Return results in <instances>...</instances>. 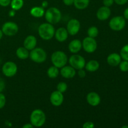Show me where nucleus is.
Instances as JSON below:
<instances>
[{
	"label": "nucleus",
	"instance_id": "obj_1",
	"mask_svg": "<svg viewBox=\"0 0 128 128\" xmlns=\"http://www.w3.org/2000/svg\"><path fill=\"white\" fill-rule=\"evenodd\" d=\"M38 33L40 38L43 40H50L54 37L55 34V29L53 24L45 22L40 25L38 28Z\"/></svg>",
	"mask_w": 128,
	"mask_h": 128
},
{
	"label": "nucleus",
	"instance_id": "obj_2",
	"mask_svg": "<svg viewBox=\"0 0 128 128\" xmlns=\"http://www.w3.org/2000/svg\"><path fill=\"white\" fill-rule=\"evenodd\" d=\"M46 117L44 112L41 110L36 109L32 111L30 116V122L34 127L40 128L43 126L46 122Z\"/></svg>",
	"mask_w": 128,
	"mask_h": 128
},
{
	"label": "nucleus",
	"instance_id": "obj_3",
	"mask_svg": "<svg viewBox=\"0 0 128 128\" xmlns=\"http://www.w3.org/2000/svg\"><path fill=\"white\" fill-rule=\"evenodd\" d=\"M44 16L48 22L51 24H56L61 21L62 16L59 9L56 7H51L46 10Z\"/></svg>",
	"mask_w": 128,
	"mask_h": 128
},
{
	"label": "nucleus",
	"instance_id": "obj_4",
	"mask_svg": "<svg viewBox=\"0 0 128 128\" xmlns=\"http://www.w3.org/2000/svg\"><path fill=\"white\" fill-rule=\"evenodd\" d=\"M51 60L53 66L58 68H61L66 66L68 61V58L64 52L62 51H56L51 55Z\"/></svg>",
	"mask_w": 128,
	"mask_h": 128
},
{
	"label": "nucleus",
	"instance_id": "obj_5",
	"mask_svg": "<svg viewBox=\"0 0 128 128\" xmlns=\"http://www.w3.org/2000/svg\"><path fill=\"white\" fill-rule=\"evenodd\" d=\"M30 58L34 62L42 63L46 60L47 54L41 48H35L30 52Z\"/></svg>",
	"mask_w": 128,
	"mask_h": 128
},
{
	"label": "nucleus",
	"instance_id": "obj_6",
	"mask_svg": "<svg viewBox=\"0 0 128 128\" xmlns=\"http://www.w3.org/2000/svg\"><path fill=\"white\" fill-rule=\"evenodd\" d=\"M110 28L115 31H120L123 30L126 26V20L121 16H114L111 19L109 22Z\"/></svg>",
	"mask_w": 128,
	"mask_h": 128
},
{
	"label": "nucleus",
	"instance_id": "obj_7",
	"mask_svg": "<svg viewBox=\"0 0 128 128\" xmlns=\"http://www.w3.org/2000/svg\"><path fill=\"white\" fill-rule=\"evenodd\" d=\"M69 63L70 66L74 68L75 70H78L80 69H84L86 64V61L81 55L74 54L69 58Z\"/></svg>",
	"mask_w": 128,
	"mask_h": 128
},
{
	"label": "nucleus",
	"instance_id": "obj_8",
	"mask_svg": "<svg viewBox=\"0 0 128 128\" xmlns=\"http://www.w3.org/2000/svg\"><path fill=\"white\" fill-rule=\"evenodd\" d=\"M98 44L96 40L93 38H85L82 42V48L88 53H92L96 50Z\"/></svg>",
	"mask_w": 128,
	"mask_h": 128
},
{
	"label": "nucleus",
	"instance_id": "obj_9",
	"mask_svg": "<svg viewBox=\"0 0 128 128\" xmlns=\"http://www.w3.org/2000/svg\"><path fill=\"white\" fill-rule=\"evenodd\" d=\"M18 71V66L16 63L12 61H8L3 64L2 67V72L5 76L8 78L14 76Z\"/></svg>",
	"mask_w": 128,
	"mask_h": 128
},
{
	"label": "nucleus",
	"instance_id": "obj_10",
	"mask_svg": "<svg viewBox=\"0 0 128 128\" xmlns=\"http://www.w3.org/2000/svg\"><path fill=\"white\" fill-rule=\"evenodd\" d=\"M4 34L8 36H12L16 34L19 31L18 26L15 22L12 21H8L4 23L1 28Z\"/></svg>",
	"mask_w": 128,
	"mask_h": 128
},
{
	"label": "nucleus",
	"instance_id": "obj_11",
	"mask_svg": "<svg viewBox=\"0 0 128 128\" xmlns=\"http://www.w3.org/2000/svg\"><path fill=\"white\" fill-rule=\"evenodd\" d=\"M80 28H81V24L80 21L76 19H71L68 22L66 30L69 34L74 36L78 33L80 30Z\"/></svg>",
	"mask_w": 128,
	"mask_h": 128
},
{
	"label": "nucleus",
	"instance_id": "obj_12",
	"mask_svg": "<svg viewBox=\"0 0 128 128\" xmlns=\"http://www.w3.org/2000/svg\"><path fill=\"white\" fill-rule=\"evenodd\" d=\"M64 101V96L62 92L55 91L51 93L50 96V102L54 106H60Z\"/></svg>",
	"mask_w": 128,
	"mask_h": 128
},
{
	"label": "nucleus",
	"instance_id": "obj_13",
	"mask_svg": "<svg viewBox=\"0 0 128 128\" xmlns=\"http://www.w3.org/2000/svg\"><path fill=\"white\" fill-rule=\"evenodd\" d=\"M111 14V11L110 8L103 6L98 9L96 12V16L99 20L106 21L110 17Z\"/></svg>",
	"mask_w": 128,
	"mask_h": 128
},
{
	"label": "nucleus",
	"instance_id": "obj_14",
	"mask_svg": "<svg viewBox=\"0 0 128 128\" xmlns=\"http://www.w3.org/2000/svg\"><path fill=\"white\" fill-rule=\"evenodd\" d=\"M76 70L71 66H64L61 68L60 74L66 79H71L76 75Z\"/></svg>",
	"mask_w": 128,
	"mask_h": 128
},
{
	"label": "nucleus",
	"instance_id": "obj_15",
	"mask_svg": "<svg viewBox=\"0 0 128 128\" xmlns=\"http://www.w3.org/2000/svg\"><path fill=\"white\" fill-rule=\"evenodd\" d=\"M88 103L92 106H97L101 102V97L96 92H91L86 96Z\"/></svg>",
	"mask_w": 128,
	"mask_h": 128
},
{
	"label": "nucleus",
	"instance_id": "obj_16",
	"mask_svg": "<svg viewBox=\"0 0 128 128\" xmlns=\"http://www.w3.org/2000/svg\"><path fill=\"white\" fill-rule=\"evenodd\" d=\"M24 47L29 51H31L35 48L37 44V39L32 35H29L25 38L24 41Z\"/></svg>",
	"mask_w": 128,
	"mask_h": 128
},
{
	"label": "nucleus",
	"instance_id": "obj_17",
	"mask_svg": "<svg viewBox=\"0 0 128 128\" xmlns=\"http://www.w3.org/2000/svg\"><path fill=\"white\" fill-rule=\"evenodd\" d=\"M68 32L66 28L61 27L55 31L54 36L56 40L59 42H64L68 38Z\"/></svg>",
	"mask_w": 128,
	"mask_h": 128
},
{
	"label": "nucleus",
	"instance_id": "obj_18",
	"mask_svg": "<svg viewBox=\"0 0 128 128\" xmlns=\"http://www.w3.org/2000/svg\"><path fill=\"white\" fill-rule=\"evenodd\" d=\"M121 57L120 54L113 52L108 56L107 62L109 65L111 66H117L120 64L121 61Z\"/></svg>",
	"mask_w": 128,
	"mask_h": 128
},
{
	"label": "nucleus",
	"instance_id": "obj_19",
	"mask_svg": "<svg viewBox=\"0 0 128 128\" xmlns=\"http://www.w3.org/2000/svg\"><path fill=\"white\" fill-rule=\"evenodd\" d=\"M68 49L72 53H78L82 49V42L79 40H72L69 44Z\"/></svg>",
	"mask_w": 128,
	"mask_h": 128
},
{
	"label": "nucleus",
	"instance_id": "obj_20",
	"mask_svg": "<svg viewBox=\"0 0 128 128\" xmlns=\"http://www.w3.org/2000/svg\"><path fill=\"white\" fill-rule=\"evenodd\" d=\"M84 68L88 71L94 72L100 68V63L96 60H90L85 64Z\"/></svg>",
	"mask_w": 128,
	"mask_h": 128
},
{
	"label": "nucleus",
	"instance_id": "obj_21",
	"mask_svg": "<svg viewBox=\"0 0 128 128\" xmlns=\"http://www.w3.org/2000/svg\"><path fill=\"white\" fill-rule=\"evenodd\" d=\"M44 8L41 6H35L30 10V14L34 18H41L44 15Z\"/></svg>",
	"mask_w": 128,
	"mask_h": 128
},
{
	"label": "nucleus",
	"instance_id": "obj_22",
	"mask_svg": "<svg viewBox=\"0 0 128 128\" xmlns=\"http://www.w3.org/2000/svg\"><path fill=\"white\" fill-rule=\"evenodd\" d=\"M16 56L20 60H26L30 57V52L26 48L20 47L16 50Z\"/></svg>",
	"mask_w": 128,
	"mask_h": 128
},
{
	"label": "nucleus",
	"instance_id": "obj_23",
	"mask_svg": "<svg viewBox=\"0 0 128 128\" xmlns=\"http://www.w3.org/2000/svg\"><path fill=\"white\" fill-rule=\"evenodd\" d=\"M90 0H74V6L76 9L80 10L87 8L90 4Z\"/></svg>",
	"mask_w": 128,
	"mask_h": 128
},
{
	"label": "nucleus",
	"instance_id": "obj_24",
	"mask_svg": "<svg viewBox=\"0 0 128 128\" xmlns=\"http://www.w3.org/2000/svg\"><path fill=\"white\" fill-rule=\"evenodd\" d=\"M60 71L58 68L54 66H52L48 70L47 74L49 78L51 79H55L58 76Z\"/></svg>",
	"mask_w": 128,
	"mask_h": 128
},
{
	"label": "nucleus",
	"instance_id": "obj_25",
	"mask_svg": "<svg viewBox=\"0 0 128 128\" xmlns=\"http://www.w3.org/2000/svg\"><path fill=\"white\" fill-rule=\"evenodd\" d=\"M10 4L12 10L18 11L21 10L24 6V0H11Z\"/></svg>",
	"mask_w": 128,
	"mask_h": 128
},
{
	"label": "nucleus",
	"instance_id": "obj_26",
	"mask_svg": "<svg viewBox=\"0 0 128 128\" xmlns=\"http://www.w3.org/2000/svg\"><path fill=\"white\" fill-rule=\"evenodd\" d=\"M87 33L89 37L95 38L98 36L99 30L98 28L96 27V26H91V27H90L88 30Z\"/></svg>",
	"mask_w": 128,
	"mask_h": 128
},
{
	"label": "nucleus",
	"instance_id": "obj_27",
	"mask_svg": "<svg viewBox=\"0 0 128 128\" xmlns=\"http://www.w3.org/2000/svg\"><path fill=\"white\" fill-rule=\"evenodd\" d=\"M120 56L124 60L128 61V44H126L121 48Z\"/></svg>",
	"mask_w": 128,
	"mask_h": 128
},
{
	"label": "nucleus",
	"instance_id": "obj_28",
	"mask_svg": "<svg viewBox=\"0 0 128 128\" xmlns=\"http://www.w3.org/2000/svg\"><path fill=\"white\" fill-rule=\"evenodd\" d=\"M68 85L64 82H60L57 85V91L64 93L67 90Z\"/></svg>",
	"mask_w": 128,
	"mask_h": 128
},
{
	"label": "nucleus",
	"instance_id": "obj_29",
	"mask_svg": "<svg viewBox=\"0 0 128 128\" xmlns=\"http://www.w3.org/2000/svg\"><path fill=\"white\" fill-rule=\"evenodd\" d=\"M120 66V69L122 72H127L128 71V61H121L120 64L118 65Z\"/></svg>",
	"mask_w": 128,
	"mask_h": 128
},
{
	"label": "nucleus",
	"instance_id": "obj_30",
	"mask_svg": "<svg viewBox=\"0 0 128 128\" xmlns=\"http://www.w3.org/2000/svg\"><path fill=\"white\" fill-rule=\"evenodd\" d=\"M6 102V97L2 93L0 92V110L3 108Z\"/></svg>",
	"mask_w": 128,
	"mask_h": 128
},
{
	"label": "nucleus",
	"instance_id": "obj_31",
	"mask_svg": "<svg viewBox=\"0 0 128 128\" xmlns=\"http://www.w3.org/2000/svg\"><path fill=\"white\" fill-rule=\"evenodd\" d=\"M114 2V0H103V1H102L104 6L109 8L113 4Z\"/></svg>",
	"mask_w": 128,
	"mask_h": 128
},
{
	"label": "nucleus",
	"instance_id": "obj_32",
	"mask_svg": "<svg viewBox=\"0 0 128 128\" xmlns=\"http://www.w3.org/2000/svg\"><path fill=\"white\" fill-rule=\"evenodd\" d=\"M11 0H0V6L6 7L11 3Z\"/></svg>",
	"mask_w": 128,
	"mask_h": 128
},
{
	"label": "nucleus",
	"instance_id": "obj_33",
	"mask_svg": "<svg viewBox=\"0 0 128 128\" xmlns=\"http://www.w3.org/2000/svg\"><path fill=\"white\" fill-rule=\"evenodd\" d=\"M82 127L84 128H93L94 127V124L91 121H88L84 124Z\"/></svg>",
	"mask_w": 128,
	"mask_h": 128
},
{
	"label": "nucleus",
	"instance_id": "obj_34",
	"mask_svg": "<svg viewBox=\"0 0 128 128\" xmlns=\"http://www.w3.org/2000/svg\"><path fill=\"white\" fill-rule=\"evenodd\" d=\"M78 74L79 77H80L81 78H84L86 75V71H85L83 69H80V70H78Z\"/></svg>",
	"mask_w": 128,
	"mask_h": 128
},
{
	"label": "nucleus",
	"instance_id": "obj_35",
	"mask_svg": "<svg viewBox=\"0 0 128 128\" xmlns=\"http://www.w3.org/2000/svg\"><path fill=\"white\" fill-rule=\"evenodd\" d=\"M5 82L1 78H0V92H2L5 88Z\"/></svg>",
	"mask_w": 128,
	"mask_h": 128
},
{
	"label": "nucleus",
	"instance_id": "obj_36",
	"mask_svg": "<svg viewBox=\"0 0 128 128\" xmlns=\"http://www.w3.org/2000/svg\"><path fill=\"white\" fill-rule=\"evenodd\" d=\"M114 1L118 5H124L128 2V0H114Z\"/></svg>",
	"mask_w": 128,
	"mask_h": 128
},
{
	"label": "nucleus",
	"instance_id": "obj_37",
	"mask_svg": "<svg viewBox=\"0 0 128 128\" xmlns=\"http://www.w3.org/2000/svg\"><path fill=\"white\" fill-rule=\"evenodd\" d=\"M62 2L66 6H71L73 4L74 0H62Z\"/></svg>",
	"mask_w": 128,
	"mask_h": 128
},
{
	"label": "nucleus",
	"instance_id": "obj_38",
	"mask_svg": "<svg viewBox=\"0 0 128 128\" xmlns=\"http://www.w3.org/2000/svg\"><path fill=\"white\" fill-rule=\"evenodd\" d=\"M48 6V2L47 1H43L41 3V7H42L43 8H46Z\"/></svg>",
	"mask_w": 128,
	"mask_h": 128
},
{
	"label": "nucleus",
	"instance_id": "obj_39",
	"mask_svg": "<svg viewBox=\"0 0 128 128\" xmlns=\"http://www.w3.org/2000/svg\"><path fill=\"white\" fill-rule=\"evenodd\" d=\"M124 18H125V20H128V8H127L124 11Z\"/></svg>",
	"mask_w": 128,
	"mask_h": 128
},
{
	"label": "nucleus",
	"instance_id": "obj_40",
	"mask_svg": "<svg viewBox=\"0 0 128 128\" xmlns=\"http://www.w3.org/2000/svg\"><path fill=\"white\" fill-rule=\"evenodd\" d=\"M33 127H34V126H32V125L31 124V123H27V124H24L23 126H22V128H32Z\"/></svg>",
	"mask_w": 128,
	"mask_h": 128
},
{
	"label": "nucleus",
	"instance_id": "obj_41",
	"mask_svg": "<svg viewBox=\"0 0 128 128\" xmlns=\"http://www.w3.org/2000/svg\"><path fill=\"white\" fill-rule=\"evenodd\" d=\"M15 15V10H12L9 12V16H11V17H12Z\"/></svg>",
	"mask_w": 128,
	"mask_h": 128
},
{
	"label": "nucleus",
	"instance_id": "obj_42",
	"mask_svg": "<svg viewBox=\"0 0 128 128\" xmlns=\"http://www.w3.org/2000/svg\"><path fill=\"white\" fill-rule=\"evenodd\" d=\"M3 32H2V30H1V29H0V40H1V39H2V36H3Z\"/></svg>",
	"mask_w": 128,
	"mask_h": 128
},
{
	"label": "nucleus",
	"instance_id": "obj_43",
	"mask_svg": "<svg viewBox=\"0 0 128 128\" xmlns=\"http://www.w3.org/2000/svg\"><path fill=\"white\" fill-rule=\"evenodd\" d=\"M122 128H128V126H122Z\"/></svg>",
	"mask_w": 128,
	"mask_h": 128
},
{
	"label": "nucleus",
	"instance_id": "obj_44",
	"mask_svg": "<svg viewBox=\"0 0 128 128\" xmlns=\"http://www.w3.org/2000/svg\"><path fill=\"white\" fill-rule=\"evenodd\" d=\"M1 58H0V63H1Z\"/></svg>",
	"mask_w": 128,
	"mask_h": 128
}]
</instances>
